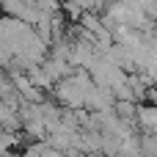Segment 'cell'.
Listing matches in <instances>:
<instances>
[{
  "mask_svg": "<svg viewBox=\"0 0 157 157\" xmlns=\"http://www.w3.org/2000/svg\"><path fill=\"white\" fill-rule=\"evenodd\" d=\"M138 121L144 124L146 132L157 135V105H141L138 108Z\"/></svg>",
  "mask_w": 157,
  "mask_h": 157,
  "instance_id": "cell-1",
  "label": "cell"
}]
</instances>
